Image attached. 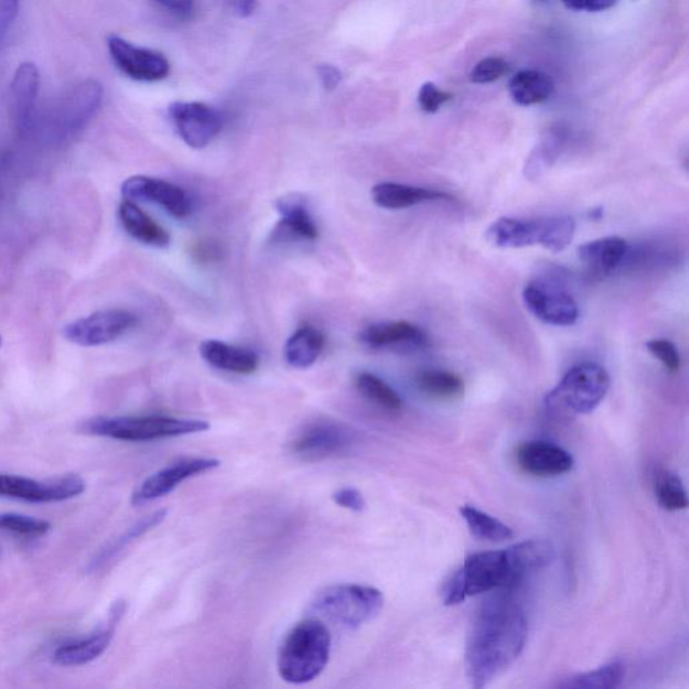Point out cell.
Returning <instances> with one entry per match:
<instances>
[{"label": "cell", "mask_w": 689, "mask_h": 689, "mask_svg": "<svg viewBox=\"0 0 689 689\" xmlns=\"http://www.w3.org/2000/svg\"><path fill=\"white\" fill-rule=\"evenodd\" d=\"M166 516V509L152 512L151 515L144 516L142 520L133 524V526L128 528L118 539H115L112 542H109L106 548H103L100 553L93 560V563L89 564V570L97 571L101 569L103 566L111 562L114 558L118 557L120 552H123L133 541H137L142 538L143 535L160 526Z\"/></svg>", "instance_id": "cell-28"}, {"label": "cell", "mask_w": 689, "mask_h": 689, "mask_svg": "<svg viewBox=\"0 0 689 689\" xmlns=\"http://www.w3.org/2000/svg\"><path fill=\"white\" fill-rule=\"evenodd\" d=\"M211 429L201 419L143 415V417H100L89 419L82 427L85 434L116 439L123 442H151L160 439L198 434Z\"/></svg>", "instance_id": "cell-4"}, {"label": "cell", "mask_w": 689, "mask_h": 689, "mask_svg": "<svg viewBox=\"0 0 689 689\" xmlns=\"http://www.w3.org/2000/svg\"><path fill=\"white\" fill-rule=\"evenodd\" d=\"M316 72H319L320 80L323 85V88L327 90L337 88L341 83V78H343V76H341L340 69L335 68V66L333 65H320Z\"/></svg>", "instance_id": "cell-42"}, {"label": "cell", "mask_w": 689, "mask_h": 689, "mask_svg": "<svg viewBox=\"0 0 689 689\" xmlns=\"http://www.w3.org/2000/svg\"><path fill=\"white\" fill-rule=\"evenodd\" d=\"M332 498L341 508L357 512V514L367 508V502H365L363 493L355 489V487H343V489L335 491Z\"/></svg>", "instance_id": "cell-39"}, {"label": "cell", "mask_w": 689, "mask_h": 689, "mask_svg": "<svg viewBox=\"0 0 689 689\" xmlns=\"http://www.w3.org/2000/svg\"><path fill=\"white\" fill-rule=\"evenodd\" d=\"M562 2L570 10L600 12L612 9L618 0H562Z\"/></svg>", "instance_id": "cell-41"}, {"label": "cell", "mask_w": 689, "mask_h": 689, "mask_svg": "<svg viewBox=\"0 0 689 689\" xmlns=\"http://www.w3.org/2000/svg\"><path fill=\"white\" fill-rule=\"evenodd\" d=\"M563 236V224L558 216L538 219L502 217L486 230V240L494 247L540 246L552 254L558 251Z\"/></svg>", "instance_id": "cell-7"}, {"label": "cell", "mask_w": 689, "mask_h": 689, "mask_svg": "<svg viewBox=\"0 0 689 689\" xmlns=\"http://www.w3.org/2000/svg\"><path fill=\"white\" fill-rule=\"evenodd\" d=\"M230 10L239 18H248L258 9V0H228Z\"/></svg>", "instance_id": "cell-43"}, {"label": "cell", "mask_w": 689, "mask_h": 689, "mask_svg": "<svg viewBox=\"0 0 689 689\" xmlns=\"http://www.w3.org/2000/svg\"><path fill=\"white\" fill-rule=\"evenodd\" d=\"M126 613V602H116L109 613L107 626L90 634L89 637L76 639L58 646L53 654V661L60 667H82L99 658L109 648L115 637V629Z\"/></svg>", "instance_id": "cell-16"}, {"label": "cell", "mask_w": 689, "mask_h": 689, "mask_svg": "<svg viewBox=\"0 0 689 689\" xmlns=\"http://www.w3.org/2000/svg\"><path fill=\"white\" fill-rule=\"evenodd\" d=\"M553 558V546L547 540H528L508 550L471 555L444 586L443 603L455 606L471 596L517 588L551 564Z\"/></svg>", "instance_id": "cell-2"}, {"label": "cell", "mask_w": 689, "mask_h": 689, "mask_svg": "<svg viewBox=\"0 0 689 689\" xmlns=\"http://www.w3.org/2000/svg\"><path fill=\"white\" fill-rule=\"evenodd\" d=\"M372 198L377 206L383 209L401 211L420 204L432 203V201H450L449 194L431 189L418 187L396 182H381L372 189Z\"/></svg>", "instance_id": "cell-22"}, {"label": "cell", "mask_w": 689, "mask_h": 689, "mask_svg": "<svg viewBox=\"0 0 689 689\" xmlns=\"http://www.w3.org/2000/svg\"><path fill=\"white\" fill-rule=\"evenodd\" d=\"M108 51L116 68L132 80L155 83L166 78L170 64L162 53L139 47L119 35H109Z\"/></svg>", "instance_id": "cell-12"}, {"label": "cell", "mask_w": 689, "mask_h": 689, "mask_svg": "<svg viewBox=\"0 0 689 689\" xmlns=\"http://www.w3.org/2000/svg\"><path fill=\"white\" fill-rule=\"evenodd\" d=\"M277 209L282 219L278 225V234L280 236H288L291 239L314 241L319 237V227L311 217L310 212L302 203L297 198H283L277 203Z\"/></svg>", "instance_id": "cell-26"}, {"label": "cell", "mask_w": 689, "mask_h": 689, "mask_svg": "<svg viewBox=\"0 0 689 689\" xmlns=\"http://www.w3.org/2000/svg\"><path fill=\"white\" fill-rule=\"evenodd\" d=\"M508 72V63L499 57L481 60L469 75V80L474 84H489L502 78Z\"/></svg>", "instance_id": "cell-36"}, {"label": "cell", "mask_w": 689, "mask_h": 689, "mask_svg": "<svg viewBox=\"0 0 689 689\" xmlns=\"http://www.w3.org/2000/svg\"><path fill=\"white\" fill-rule=\"evenodd\" d=\"M518 466L535 477H558L572 471L574 459L569 451L545 441H532L517 449Z\"/></svg>", "instance_id": "cell-18"}, {"label": "cell", "mask_w": 689, "mask_h": 689, "mask_svg": "<svg viewBox=\"0 0 689 689\" xmlns=\"http://www.w3.org/2000/svg\"><path fill=\"white\" fill-rule=\"evenodd\" d=\"M219 466V461L215 459H184L161 469L146 478L142 484L132 493L131 504L139 506L154 502V499L168 496L186 480L197 477L200 474L215 471Z\"/></svg>", "instance_id": "cell-13"}, {"label": "cell", "mask_w": 689, "mask_h": 689, "mask_svg": "<svg viewBox=\"0 0 689 689\" xmlns=\"http://www.w3.org/2000/svg\"><path fill=\"white\" fill-rule=\"evenodd\" d=\"M155 2L163 6L164 9L179 12V14H187L194 6V0H155Z\"/></svg>", "instance_id": "cell-44"}, {"label": "cell", "mask_w": 689, "mask_h": 689, "mask_svg": "<svg viewBox=\"0 0 689 689\" xmlns=\"http://www.w3.org/2000/svg\"><path fill=\"white\" fill-rule=\"evenodd\" d=\"M384 595L380 590L363 584L341 583L325 588L311 601V610L346 629L368 624L380 614Z\"/></svg>", "instance_id": "cell-5"}, {"label": "cell", "mask_w": 689, "mask_h": 689, "mask_svg": "<svg viewBox=\"0 0 689 689\" xmlns=\"http://www.w3.org/2000/svg\"><path fill=\"white\" fill-rule=\"evenodd\" d=\"M121 194L126 200L160 205L175 218H185L192 212L191 198L184 189L152 176H130L121 185Z\"/></svg>", "instance_id": "cell-15"}, {"label": "cell", "mask_w": 689, "mask_h": 689, "mask_svg": "<svg viewBox=\"0 0 689 689\" xmlns=\"http://www.w3.org/2000/svg\"><path fill=\"white\" fill-rule=\"evenodd\" d=\"M169 115L182 140L192 149H205L224 127L222 112L204 103L176 101L169 107Z\"/></svg>", "instance_id": "cell-11"}, {"label": "cell", "mask_w": 689, "mask_h": 689, "mask_svg": "<svg viewBox=\"0 0 689 689\" xmlns=\"http://www.w3.org/2000/svg\"><path fill=\"white\" fill-rule=\"evenodd\" d=\"M610 377L605 368L595 363H582L563 376L558 387L548 394V410L559 417H575L593 412L606 398Z\"/></svg>", "instance_id": "cell-6"}, {"label": "cell", "mask_w": 689, "mask_h": 689, "mask_svg": "<svg viewBox=\"0 0 689 689\" xmlns=\"http://www.w3.org/2000/svg\"><path fill=\"white\" fill-rule=\"evenodd\" d=\"M555 90L552 78L539 71H521L509 82V95L518 106H534L550 99Z\"/></svg>", "instance_id": "cell-27"}, {"label": "cell", "mask_w": 689, "mask_h": 689, "mask_svg": "<svg viewBox=\"0 0 689 689\" xmlns=\"http://www.w3.org/2000/svg\"><path fill=\"white\" fill-rule=\"evenodd\" d=\"M200 355L211 367L236 375H252L260 358L251 349L228 345L218 340H206L200 345Z\"/></svg>", "instance_id": "cell-21"}, {"label": "cell", "mask_w": 689, "mask_h": 689, "mask_svg": "<svg viewBox=\"0 0 689 689\" xmlns=\"http://www.w3.org/2000/svg\"><path fill=\"white\" fill-rule=\"evenodd\" d=\"M417 387L420 392L438 400H453L461 398L465 392V383L459 375L441 369L420 372L417 376Z\"/></svg>", "instance_id": "cell-29"}, {"label": "cell", "mask_w": 689, "mask_h": 689, "mask_svg": "<svg viewBox=\"0 0 689 689\" xmlns=\"http://www.w3.org/2000/svg\"><path fill=\"white\" fill-rule=\"evenodd\" d=\"M103 95V85L94 78L73 87L60 107V123L64 130L66 132L82 130L99 111Z\"/></svg>", "instance_id": "cell-19"}, {"label": "cell", "mask_w": 689, "mask_h": 689, "mask_svg": "<svg viewBox=\"0 0 689 689\" xmlns=\"http://www.w3.org/2000/svg\"><path fill=\"white\" fill-rule=\"evenodd\" d=\"M325 345V335L319 329L299 327L284 345V359L292 368L308 369L319 362Z\"/></svg>", "instance_id": "cell-25"}, {"label": "cell", "mask_w": 689, "mask_h": 689, "mask_svg": "<svg viewBox=\"0 0 689 689\" xmlns=\"http://www.w3.org/2000/svg\"><path fill=\"white\" fill-rule=\"evenodd\" d=\"M41 73L30 61L18 65L10 85L12 116L18 127L28 128L40 95Z\"/></svg>", "instance_id": "cell-20"}, {"label": "cell", "mask_w": 689, "mask_h": 689, "mask_svg": "<svg viewBox=\"0 0 689 689\" xmlns=\"http://www.w3.org/2000/svg\"><path fill=\"white\" fill-rule=\"evenodd\" d=\"M461 516L471 534L478 540L502 542L514 538V530L510 527L472 505L462 506Z\"/></svg>", "instance_id": "cell-30"}, {"label": "cell", "mask_w": 689, "mask_h": 689, "mask_svg": "<svg viewBox=\"0 0 689 689\" xmlns=\"http://www.w3.org/2000/svg\"><path fill=\"white\" fill-rule=\"evenodd\" d=\"M627 243L618 236L603 237L578 248V258L596 273H610L624 261Z\"/></svg>", "instance_id": "cell-24"}, {"label": "cell", "mask_w": 689, "mask_h": 689, "mask_svg": "<svg viewBox=\"0 0 689 689\" xmlns=\"http://www.w3.org/2000/svg\"><path fill=\"white\" fill-rule=\"evenodd\" d=\"M332 636L325 624L304 620L292 627L278 652V672L290 685L302 686L320 678L331 660Z\"/></svg>", "instance_id": "cell-3"}, {"label": "cell", "mask_w": 689, "mask_h": 689, "mask_svg": "<svg viewBox=\"0 0 689 689\" xmlns=\"http://www.w3.org/2000/svg\"><path fill=\"white\" fill-rule=\"evenodd\" d=\"M0 346H2V337H0Z\"/></svg>", "instance_id": "cell-45"}, {"label": "cell", "mask_w": 689, "mask_h": 689, "mask_svg": "<svg viewBox=\"0 0 689 689\" xmlns=\"http://www.w3.org/2000/svg\"><path fill=\"white\" fill-rule=\"evenodd\" d=\"M119 219L128 235L146 246L168 248L170 235L162 225L140 209L133 201L125 200L119 206Z\"/></svg>", "instance_id": "cell-23"}, {"label": "cell", "mask_w": 689, "mask_h": 689, "mask_svg": "<svg viewBox=\"0 0 689 689\" xmlns=\"http://www.w3.org/2000/svg\"><path fill=\"white\" fill-rule=\"evenodd\" d=\"M655 491L657 502L664 509L669 512L687 509V491L678 474L667 471L658 474Z\"/></svg>", "instance_id": "cell-34"}, {"label": "cell", "mask_w": 689, "mask_h": 689, "mask_svg": "<svg viewBox=\"0 0 689 689\" xmlns=\"http://www.w3.org/2000/svg\"><path fill=\"white\" fill-rule=\"evenodd\" d=\"M524 303L536 319L553 326H572L579 319L575 299L545 282H530L523 291Z\"/></svg>", "instance_id": "cell-14"}, {"label": "cell", "mask_w": 689, "mask_h": 689, "mask_svg": "<svg viewBox=\"0 0 689 689\" xmlns=\"http://www.w3.org/2000/svg\"><path fill=\"white\" fill-rule=\"evenodd\" d=\"M528 624L520 605L508 598L484 603L469 631L465 668L473 688L489 686L520 657L527 643Z\"/></svg>", "instance_id": "cell-1"}, {"label": "cell", "mask_w": 689, "mask_h": 689, "mask_svg": "<svg viewBox=\"0 0 689 689\" xmlns=\"http://www.w3.org/2000/svg\"><path fill=\"white\" fill-rule=\"evenodd\" d=\"M21 0H0V44L9 34L12 23H14L20 11Z\"/></svg>", "instance_id": "cell-40"}, {"label": "cell", "mask_w": 689, "mask_h": 689, "mask_svg": "<svg viewBox=\"0 0 689 689\" xmlns=\"http://www.w3.org/2000/svg\"><path fill=\"white\" fill-rule=\"evenodd\" d=\"M85 481L78 474L36 481L15 474H0V497L34 504L61 503L80 496Z\"/></svg>", "instance_id": "cell-9"}, {"label": "cell", "mask_w": 689, "mask_h": 689, "mask_svg": "<svg viewBox=\"0 0 689 689\" xmlns=\"http://www.w3.org/2000/svg\"><path fill=\"white\" fill-rule=\"evenodd\" d=\"M453 95L446 93V90L439 89L435 84L426 83L419 90V106L427 114H435L439 108L451 100Z\"/></svg>", "instance_id": "cell-38"}, {"label": "cell", "mask_w": 689, "mask_h": 689, "mask_svg": "<svg viewBox=\"0 0 689 689\" xmlns=\"http://www.w3.org/2000/svg\"><path fill=\"white\" fill-rule=\"evenodd\" d=\"M356 388L363 398L367 399L372 405L381 408L388 412H399L402 408L400 395L381 380L379 376L363 372L356 377Z\"/></svg>", "instance_id": "cell-31"}, {"label": "cell", "mask_w": 689, "mask_h": 689, "mask_svg": "<svg viewBox=\"0 0 689 689\" xmlns=\"http://www.w3.org/2000/svg\"><path fill=\"white\" fill-rule=\"evenodd\" d=\"M358 340L375 351L423 349L430 344L429 335L407 321L374 323L359 332Z\"/></svg>", "instance_id": "cell-17"}, {"label": "cell", "mask_w": 689, "mask_h": 689, "mask_svg": "<svg viewBox=\"0 0 689 689\" xmlns=\"http://www.w3.org/2000/svg\"><path fill=\"white\" fill-rule=\"evenodd\" d=\"M52 524L41 518L18 514H0V530L4 532L26 536V538H41L51 530Z\"/></svg>", "instance_id": "cell-35"}, {"label": "cell", "mask_w": 689, "mask_h": 689, "mask_svg": "<svg viewBox=\"0 0 689 689\" xmlns=\"http://www.w3.org/2000/svg\"><path fill=\"white\" fill-rule=\"evenodd\" d=\"M626 676L624 663L613 661L601 668L590 670L586 674H579L572 678L560 682L562 688L578 689H612L622 685Z\"/></svg>", "instance_id": "cell-32"}, {"label": "cell", "mask_w": 689, "mask_h": 689, "mask_svg": "<svg viewBox=\"0 0 689 689\" xmlns=\"http://www.w3.org/2000/svg\"><path fill=\"white\" fill-rule=\"evenodd\" d=\"M646 347L652 356L656 357L669 372H678L681 365V357L678 347L668 340H650Z\"/></svg>", "instance_id": "cell-37"}, {"label": "cell", "mask_w": 689, "mask_h": 689, "mask_svg": "<svg viewBox=\"0 0 689 689\" xmlns=\"http://www.w3.org/2000/svg\"><path fill=\"white\" fill-rule=\"evenodd\" d=\"M137 323L138 316L131 311L107 309L71 322L64 327L63 334L69 343L78 346H101L123 337Z\"/></svg>", "instance_id": "cell-10"}, {"label": "cell", "mask_w": 689, "mask_h": 689, "mask_svg": "<svg viewBox=\"0 0 689 689\" xmlns=\"http://www.w3.org/2000/svg\"><path fill=\"white\" fill-rule=\"evenodd\" d=\"M356 432L334 420H315L303 427L289 443V451L304 462H321L349 453L356 446Z\"/></svg>", "instance_id": "cell-8"}, {"label": "cell", "mask_w": 689, "mask_h": 689, "mask_svg": "<svg viewBox=\"0 0 689 689\" xmlns=\"http://www.w3.org/2000/svg\"><path fill=\"white\" fill-rule=\"evenodd\" d=\"M564 136L562 131L551 130L541 138L535 150L530 152L526 164V175L529 180L538 179L552 168L562 149Z\"/></svg>", "instance_id": "cell-33"}]
</instances>
